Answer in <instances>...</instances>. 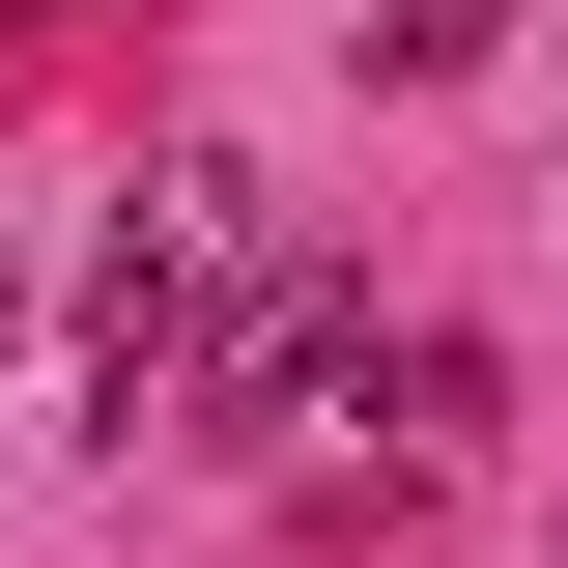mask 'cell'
<instances>
[{"label":"cell","mask_w":568,"mask_h":568,"mask_svg":"<svg viewBox=\"0 0 568 568\" xmlns=\"http://www.w3.org/2000/svg\"><path fill=\"white\" fill-rule=\"evenodd\" d=\"M200 256H227V171H171L114 227V284H85V398L114 426H200Z\"/></svg>","instance_id":"1"},{"label":"cell","mask_w":568,"mask_h":568,"mask_svg":"<svg viewBox=\"0 0 568 568\" xmlns=\"http://www.w3.org/2000/svg\"><path fill=\"white\" fill-rule=\"evenodd\" d=\"M0 313H29V284H0Z\"/></svg>","instance_id":"3"},{"label":"cell","mask_w":568,"mask_h":568,"mask_svg":"<svg viewBox=\"0 0 568 568\" xmlns=\"http://www.w3.org/2000/svg\"><path fill=\"white\" fill-rule=\"evenodd\" d=\"M313 369H342V284H313V256H256V284H227V342H200V398H227V426H284Z\"/></svg>","instance_id":"2"}]
</instances>
